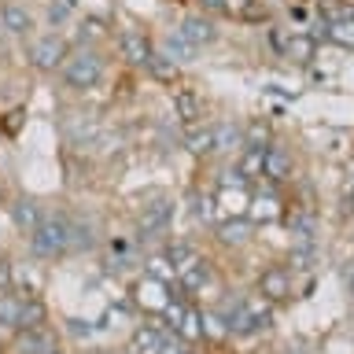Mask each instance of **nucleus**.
<instances>
[{
    "label": "nucleus",
    "mask_w": 354,
    "mask_h": 354,
    "mask_svg": "<svg viewBox=\"0 0 354 354\" xmlns=\"http://www.w3.org/2000/svg\"><path fill=\"white\" fill-rule=\"evenodd\" d=\"M55 354H59V351H55Z\"/></svg>",
    "instance_id": "45"
},
{
    "label": "nucleus",
    "mask_w": 354,
    "mask_h": 354,
    "mask_svg": "<svg viewBox=\"0 0 354 354\" xmlns=\"http://www.w3.org/2000/svg\"><path fill=\"white\" fill-rule=\"evenodd\" d=\"M104 22H100V19H85L82 22V33H77V48H93V44H88V41H100V37H104Z\"/></svg>",
    "instance_id": "34"
},
{
    "label": "nucleus",
    "mask_w": 354,
    "mask_h": 354,
    "mask_svg": "<svg viewBox=\"0 0 354 354\" xmlns=\"http://www.w3.org/2000/svg\"><path fill=\"white\" fill-rule=\"evenodd\" d=\"M248 203H251V192H248V181L232 170L229 177H221L218 192H214V207H221L229 218H243L248 214Z\"/></svg>",
    "instance_id": "5"
},
{
    "label": "nucleus",
    "mask_w": 354,
    "mask_h": 354,
    "mask_svg": "<svg viewBox=\"0 0 354 354\" xmlns=\"http://www.w3.org/2000/svg\"><path fill=\"white\" fill-rule=\"evenodd\" d=\"M170 284L159 281V277H140L137 284H133V303H137L140 310H148V314H162L166 306H170Z\"/></svg>",
    "instance_id": "7"
},
{
    "label": "nucleus",
    "mask_w": 354,
    "mask_h": 354,
    "mask_svg": "<svg viewBox=\"0 0 354 354\" xmlns=\"http://www.w3.org/2000/svg\"><path fill=\"white\" fill-rule=\"evenodd\" d=\"M66 55H71V44H66L59 33H37V37L26 44V63H30V71H37V74L59 71L66 63Z\"/></svg>",
    "instance_id": "4"
},
{
    "label": "nucleus",
    "mask_w": 354,
    "mask_h": 354,
    "mask_svg": "<svg viewBox=\"0 0 354 354\" xmlns=\"http://www.w3.org/2000/svg\"><path fill=\"white\" fill-rule=\"evenodd\" d=\"M0 140H4V133H0Z\"/></svg>",
    "instance_id": "44"
},
{
    "label": "nucleus",
    "mask_w": 354,
    "mask_h": 354,
    "mask_svg": "<svg viewBox=\"0 0 354 354\" xmlns=\"http://www.w3.org/2000/svg\"><path fill=\"white\" fill-rule=\"evenodd\" d=\"M4 292H15V270H11L8 259H0V295Z\"/></svg>",
    "instance_id": "36"
},
{
    "label": "nucleus",
    "mask_w": 354,
    "mask_h": 354,
    "mask_svg": "<svg viewBox=\"0 0 354 354\" xmlns=\"http://www.w3.org/2000/svg\"><path fill=\"white\" fill-rule=\"evenodd\" d=\"M63 137L71 148H88V144H96L100 137V126L93 115H85V111H77V115H66L63 118Z\"/></svg>",
    "instance_id": "12"
},
{
    "label": "nucleus",
    "mask_w": 354,
    "mask_h": 354,
    "mask_svg": "<svg viewBox=\"0 0 354 354\" xmlns=\"http://www.w3.org/2000/svg\"><path fill=\"white\" fill-rule=\"evenodd\" d=\"M166 336H170V332H166L162 325H140L137 332H133V339H129V351L133 354H159Z\"/></svg>",
    "instance_id": "21"
},
{
    "label": "nucleus",
    "mask_w": 354,
    "mask_h": 354,
    "mask_svg": "<svg viewBox=\"0 0 354 354\" xmlns=\"http://www.w3.org/2000/svg\"><path fill=\"white\" fill-rule=\"evenodd\" d=\"M170 104H174V115H177V122H181L185 129L199 126V118H203V100H199L192 88H174Z\"/></svg>",
    "instance_id": "15"
},
{
    "label": "nucleus",
    "mask_w": 354,
    "mask_h": 354,
    "mask_svg": "<svg viewBox=\"0 0 354 354\" xmlns=\"http://www.w3.org/2000/svg\"><path fill=\"white\" fill-rule=\"evenodd\" d=\"M22 122H26V107H11L0 115V133H4V137H15L22 129Z\"/></svg>",
    "instance_id": "33"
},
{
    "label": "nucleus",
    "mask_w": 354,
    "mask_h": 354,
    "mask_svg": "<svg viewBox=\"0 0 354 354\" xmlns=\"http://www.w3.org/2000/svg\"><path fill=\"white\" fill-rule=\"evenodd\" d=\"M270 325H273V303L266 295L251 292V295H240V306L229 321V336L251 339V336H259V332H266Z\"/></svg>",
    "instance_id": "3"
},
{
    "label": "nucleus",
    "mask_w": 354,
    "mask_h": 354,
    "mask_svg": "<svg viewBox=\"0 0 354 354\" xmlns=\"http://www.w3.org/2000/svg\"><path fill=\"white\" fill-rule=\"evenodd\" d=\"M262 177L270 185H284L288 177H292V155H288L284 148H277V144H270V151H266V170Z\"/></svg>",
    "instance_id": "20"
},
{
    "label": "nucleus",
    "mask_w": 354,
    "mask_h": 354,
    "mask_svg": "<svg viewBox=\"0 0 354 354\" xmlns=\"http://www.w3.org/2000/svg\"><path fill=\"white\" fill-rule=\"evenodd\" d=\"M177 30H181V37L192 44L196 52H203L207 44H214V41H218V26H214V22H210L207 15H185Z\"/></svg>",
    "instance_id": "14"
},
{
    "label": "nucleus",
    "mask_w": 354,
    "mask_h": 354,
    "mask_svg": "<svg viewBox=\"0 0 354 354\" xmlns=\"http://www.w3.org/2000/svg\"><path fill=\"white\" fill-rule=\"evenodd\" d=\"M240 19H266V8L259 4V0H243V4L236 8Z\"/></svg>",
    "instance_id": "37"
},
{
    "label": "nucleus",
    "mask_w": 354,
    "mask_h": 354,
    "mask_svg": "<svg viewBox=\"0 0 354 354\" xmlns=\"http://www.w3.org/2000/svg\"><path fill=\"white\" fill-rule=\"evenodd\" d=\"M259 295H266L273 306H281L292 299V273L284 270V266H266L259 273V288H254Z\"/></svg>",
    "instance_id": "9"
},
{
    "label": "nucleus",
    "mask_w": 354,
    "mask_h": 354,
    "mask_svg": "<svg viewBox=\"0 0 354 354\" xmlns=\"http://www.w3.org/2000/svg\"><path fill=\"white\" fill-rule=\"evenodd\" d=\"M199 4H203V11H225L229 0H199Z\"/></svg>",
    "instance_id": "39"
},
{
    "label": "nucleus",
    "mask_w": 354,
    "mask_h": 354,
    "mask_svg": "<svg viewBox=\"0 0 354 354\" xmlns=\"http://www.w3.org/2000/svg\"><path fill=\"white\" fill-rule=\"evenodd\" d=\"M181 354H192V351H181Z\"/></svg>",
    "instance_id": "43"
},
{
    "label": "nucleus",
    "mask_w": 354,
    "mask_h": 354,
    "mask_svg": "<svg viewBox=\"0 0 354 354\" xmlns=\"http://www.w3.org/2000/svg\"><path fill=\"white\" fill-rule=\"evenodd\" d=\"M214 155H236L243 148V126L236 122H214Z\"/></svg>",
    "instance_id": "17"
},
{
    "label": "nucleus",
    "mask_w": 354,
    "mask_h": 354,
    "mask_svg": "<svg viewBox=\"0 0 354 354\" xmlns=\"http://www.w3.org/2000/svg\"><path fill=\"white\" fill-rule=\"evenodd\" d=\"M210 277H214V270H210V262L203 259H196L188 270L177 273V288H181L185 295H196V292H203V288L210 284Z\"/></svg>",
    "instance_id": "18"
},
{
    "label": "nucleus",
    "mask_w": 354,
    "mask_h": 354,
    "mask_svg": "<svg viewBox=\"0 0 354 354\" xmlns=\"http://www.w3.org/2000/svg\"><path fill=\"white\" fill-rule=\"evenodd\" d=\"M162 259L170 262V270H174V277H177L181 270H188V266L199 259V248H196V243H188V240H174L170 248H166Z\"/></svg>",
    "instance_id": "27"
},
{
    "label": "nucleus",
    "mask_w": 354,
    "mask_h": 354,
    "mask_svg": "<svg viewBox=\"0 0 354 354\" xmlns=\"http://www.w3.org/2000/svg\"><path fill=\"white\" fill-rule=\"evenodd\" d=\"M66 328H71L74 336H93V325L85 328V321H66Z\"/></svg>",
    "instance_id": "38"
},
{
    "label": "nucleus",
    "mask_w": 354,
    "mask_h": 354,
    "mask_svg": "<svg viewBox=\"0 0 354 354\" xmlns=\"http://www.w3.org/2000/svg\"><path fill=\"white\" fill-rule=\"evenodd\" d=\"M314 52H317V41L310 37V33H288V41H284V48H281V55L284 59H292V63H310L314 59Z\"/></svg>",
    "instance_id": "23"
},
{
    "label": "nucleus",
    "mask_w": 354,
    "mask_h": 354,
    "mask_svg": "<svg viewBox=\"0 0 354 354\" xmlns=\"http://www.w3.org/2000/svg\"><path fill=\"white\" fill-rule=\"evenodd\" d=\"M174 336L181 339V343H199V339H207V336H203V310H199L196 303H185L181 325H177Z\"/></svg>",
    "instance_id": "22"
},
{
    "label": "nucleus",
    "mask_w": 354,
    "mask_h": 354,
    "mask_svg": "<svg viewBox=\"0 0 354 354\" xmlns=\"http://www.w3.org/2000/svg\"><path fill=\"white\" fill-rule=\"evenodd\" d=\"M71 15H74V0H48V11H44L48 26H63Z\"/></svg>",
    "instance_id": "32"
},
{
    "label": "nucleus",
    "mask_w": 354,
    "mask_h": 354,
    "mask_svg": "<svg viewBox=\"0 0 354 354\" xmlns=\"http://www.w3.org/2000/svg\"><path fill=\"white\" fill-rule=\"evenodd\" d=\"M8 214H11V225H15L22 236H30V232L41 225L44 207L37 203V199H30V196H19V199H11V203H8Z\"/></svg>",
    "instance_id": "13"
},
{
    "label": "nucleus",
    "mask_w": 354,
    "mask_h": 354,
    "mask_svg": "<svg viewBox=\"0 0 354 354\" xmlns=\"http://www.w3.org/2000/svg\"><path fill=\"white\" fill-rule=\"evenodd\" d=\"M0 30L11 33V37H30V33L37 30V19H33V11L26 4L4 0V4H0Z\"/></svg>",
    "instance_id": "10"
},
{
    "label": "nucleus",
    "mask_w": 354,
    "mask_h": 354,
    "mask_svg": "<svg viewBox=\"0 0 354 354\" xmlns=\"http://www.w3.org/2000/svg\"><path fill=\"white\" fill-rule=\"evenodd\" d=\"M266 151H270V148H240L232 170H236L243 181H259L262 170H266Z\"/></svg>",
    "instance_id": "19"
},
{
    "label": "nucleus",
    "mask_w": 354,
    "mask_h": 354,
    "mask_svg": "<svg viewBox=\"0 0 354 354\" xmlns=\"http://www.w3.org/2000/svg\"><path fill=\"white\" fill-rule=\"evenodd\" d=\"M0 203H8V192H4V181H0Z\"/></svg>",
    "instance_id": "42"
},
{
    "label": "nucleus",
    "mask_w": 354,
    "mask_h": 354,
    "mask_svg": "<svg viewBox=\"0 0 354 354\" xmlns=\"http://www.w3.org/2000/svg\"><path fill=\"white\" fill-rule=\"evenodd\" d=\"M284 354H306V343H288Z\"/></svg>",
    "instance_id": "40"
},
{
    "label": "nucleus",
    "mask_w": 354,
    "mask_h": 354,
    "mask_svg": "<svg viewBox=\"0 0 354 354\" xmlns=\"http://www.w3.org/2000/svg\"><path fill=\"white\" fill-rule=\"evenodd\" d=\"M347 292H351V299H354V270L347 273Z\"/></svg>",
    "instance_id": "41"
},
{
    "label": "nucleus",
    "mask_w": 354,
    "mask_h": 354,
    "mask_svg": "<svg viewBox=\"0 0 354 354\" xmlns=\"http://www.w3.org/2000/svg\"><path fill=\"white\" fill-rule=\"evenodd\" d=\"M325 37L339 48H354V19H339V22H325Z\"/></svg>",
    "instance_id": "31"
},
{
    "label": "nucleus",
    "mask_w": 354,
    "mask_h": 354,
    "mask_svg": "<svg viewBox=\"0 0 354 354\" xmlns=\"http://www.w3.org/2000/svg\"><path fill=\"white\" fill-rule=\"evenodd\" d=\"M273 144V129H270V122H262V118H254L243 126V148H270Z\"/></svg>",
    "instance_id": "29"
},
{
    "label": "nucleus",
    "mask_w": 354,
    "mask_h": 354,
    "mask_svg": "<svg viewBox=\"0 0 354 354\" xmlns=\"http://www.w3.org/2000/svg\"><path fill=\"white\" fill-rule=\"evenodd\" d=\"M148 71H151L155 77H162V82H170V77H177V63H174V59H166L162 52H155V55H151V63H148Z\"/></svg>",
    "instance_id": "35"
},
{
    "label": "nucleus",
    "mask_w": 354,
    "mask_h": 354,
    "mask_svg": "<svg viewBox=\"0 0 354 354\" xmlns=\"http://www.w3.org/2000/svg\"><path fill=\"white\" fill-rule=\"evenodd\" d=\"M251 221V225H266V221H277L281 218V199H277V192H259L251 196L248 203V214H243Z\"/></svg>",
    "instance_id": "16"
},
{
    "label": "nucleus",
    "mask_w": 354,
    "mask_h": 354,
    "mask_svg": "<svg viewBox=\"0 0 354 354\" xmlns=\"http://www.w3.org/2000/svg\"><path fill=\"white\" fill-rule=\"evenodd\" d=\"M107 74V59L100 55V48H71L66 63L59 66V77L71 93H88L104 82Z\"/></svg>",
    "instance_id": "2"
},
{
    "label": "nucleus",
    "mask_w": 354,
    "mask_h": 354,
    "mask_svg": "<svg viewBox=\"0 0 354 354\" xmlns=\"http://www.w3.org/2000/svg\"><path fill=\"white\" fill-rule=\"evenodd\" d=\"M96 243V232H93V225H88L85 218H71V254H77V251H88Z\"/></svg>",
    "instance_id": "30"
},
{
    "label": "nucleus",
    "mask_w": 354,
    "mask_h": 354,
    "mask_svg": "<svg viewBox=\"0 0 354 354\" xmlns=\"http://www.w3.org/2000/svg\"><path fill=\"white\" fill-rule=\"evenodd\" d=\"M218 240L225 243V248H240V243L251 240V221L248 218H225L218 221Z\"/></svg>",
    "instance_id": "24"
},
{
    "label": "nucleus",
    "mask_w": 354,
    "mask_h": 354,
    "mask_svg": "<svg viewBox=\"0 0 354 354\" xmlns=\"http://www.w3.org/2000/svg\"><path fill=\"white\" fill-rule=\"evenodd\" d=\"M59 351V336L52 325H37V328H22L11 336V354H55Z\"/></svg>",
    "instance_id": "6"
},
{
    "label": "nucleus",
    "mask_w": 354,
    "mask_h": 354,
    "mask_svg": "<svg viewBox=\"0 0 354 354\" xmlns=\"http://www.w3.org/2000/svg\"><path fill=\"white\" fill-rule=\"evenodd\" d=\"M26 240H30L33 259H44V262L63 259V254H71V218L59 214V210H44L41 225Z\"/></svg>",
    "instance_id": "1"
},
{
    "label": "nucleus",
    "mask_w": 354,
    "mask_h": 354,
    "mask_svg": "<svg viewBox=\"0 0 354 354\" xmlns=\"http://www.w3.org/2000/svg\"><path fill=\"white\" fill-rule=\"evenodd\" d=\"M170 218H174V203L166 196H155L137 210V232L140 236H155V232H162L170 225Z\"/></svg>",
    "instance_id": "8"
},
{
    "label": "nucleus",
    "mask_w": 354,
    "mask_h": 354,
    "mask_svg": "<svg viewBox=\"0 0 354 354\" xmlns=\"http://www.w3.org/2000/svg\"><path fill=\"white\" fill-rule=\"evenodd\" d=\"M159 52L166 55V59H174L177 66H181V63H188V59L196 55V48H192V44H188V41L181 37V30L166 33V37H162V48H159Z\"/></svg>",
    "instance_id": "28"
},
{
    "label": "nucleus",
    "mask_w": 354,
    "mask_h": 354,
    "mask_svg": "<svg viewBox=\"0 0 354 354\" xmlns=\"http://www.w3.org/2000/svg\"><path fill=\"white\" fill-rule=\"evenodd\" d=\"M0 328L11 332V336L22 328V295H15V292L0 295Z\"/></svg>",
    "instance_id": "25"
},
{
    "label": "nucleus",
    "mask_w": 354,
    "mask_h": 354,
    "mask_svg": "<svg viewBox=\"0 0 354 354\" xmlns=\"http://www.w3.org/2000/svg\"><path fill=\"white\" fill-rule=\"evenodd\" d=\"M118 52H122V59H126L129 66H148L151 55H155V44L148 41V33H144V30H122Z\"/></svg>",
    "instance_id": "11"
},
{
    "label": "nucleus",
    "mask_w": 354,
    "mask_h": 354,
    "mask_svg": "<svg viewBox=\"0 0 354 354\" xmlns=\"http://www.w3.org/2000/svg\"><path fill=\"white\" fill-rule=\"evenodd\" d=\"M185 148L192 155H199V159H203V155H214V129L203 126V122H199V126H188L185 129Z\"/></svg>",
    "instance_id": "26"
}]
</instances>
